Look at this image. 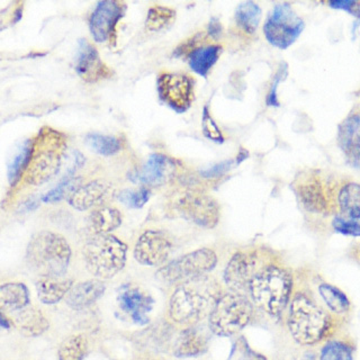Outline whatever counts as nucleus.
Wrapping results in <instances>:
<instances>
[{
	"label": "nucleus",
	"instance_id": "obj_8",
	"mask_svg": "<svg viewBox=\"0 0 360 360\" xmlns=\"http://www.w3.org/2000/svg\"><path fill=\"white\" fill-rule=\"evenodd\" d=\"M217 262L219 258L215 251L202 248L163 264L158 270L155 277L163 285L178 286L185 281L207 275L217 267Z\"/></svg>",
	"mask_w": 360,
	"mask_h": 360
},
{
	"label": "nucleus",
	"instance_id": "obj_38",
	"mask_svg": "<svg viewBox=\"0 0 360 360\" xmlns=\"http://www.w3.org/2000/svg\"><path fill=\"white\" fill-rule=\"evenodd\" d=\"M226 360H267L262 354L255 352L245 338L240 337L234 341Z\"/></svg>",
	"mask_w": 360,
	"mask_h": 360
},
{
	"label": "nucleus",
	"instance_id": "obj_22",
	"mask_svg": "<svg viewBox=\"0 0 360 360\" xmlns=\"http://www.w3.org/2000/svg\"><path fill=\"white\" fill-rule=\"evenodd\" d=\"M296 194L307 211L323 213L328 210V200L318 178H307L298 183Z\"/></svg>",
	"mask_w": 360,
	"mask_h": 360
},
{
	"label": "nucleus",
	"instance_id": "obj_37",
	"mask_svg": "<svg viewBox=\"0 0 360 360\" xmlns=\"http://www.w3.org/2000/svg\"><path fill=\"white\" fill-rule=\"evenodd\" d=\"M151 189L142 187L138 191L133 189H123L117 194V200L129 208H142L149 202L151 197Z\"/></svg>",
	"mask_w": 360,
	"mask_h": 360
},
{
	"label": "nucleus",
	"instance_id": "obj_48",
	"mask_svg": "<svg viewBox=\"0 0 360 360\" xmlns=\"http://www.w3.org/2000/svg\"><path fill=\"white\" fill-rule=\"evenodd\" d=\"M0 326H8V323H7V321H6L5 318H3L1 315H0Z\"/></svg>",
	"mask_w": 360,
	"mask_h": 360
},
{
	"label": "nucleus",
	"instance_id": "obj_35",
	"mask_svg": "<svg viewBox=\"0 0 360 360\" xmlns=\"http://www.w3.org/2000/svg\"><path fill=\"white\" fill-rule=\"evenodd\" d=\"M32 140L26 141L22 144L20 151L17 152L14 159L9 163L8 180L11 186H16L18 181L22 180V176L25 174L26 168L28 166V161L31 158Z\"/></svg>",
	"mask_w": 360,
	"mask_h": 360
},
{
	"label": "nucleus",
	"instance_id": "obj_36",
	"mask_svg": "<svg viewBox=\"0 0 360 360\" xmlns=\"http://www.w3.org/2000/svg\"><path fill=\"white\" fill-rule=\"evenodd\" d=\"M354 349L343 341L332 340L321 352L320 360H354Z\"/></svg>",
	"mask_w": 360,
	"mask_h": 360
},
{
	"label": "nucleus",
	"instance_id": "obj_43",
	"mask_svg": "<svg viewBox=\"0 0 360 360\" xmlns=\"http://www.w3.org/2000/svg\"><path fill=\"white\" fill-rule=\"evenodd\" d=\"M234 165H236V160L222 161V162L213 165V166L205 169V170H202L200 174H202V177L206 178V179L221 177L223 174L230 172Z\"/></svg>",
	"mask_w": 360,
	"mask_h": 360
},
{
	"label": "nucleus",
	"instance_id": "obj_23",
	"mask_svg": "<svg viewBox=\"0 0 360 360\" xmlns=\"http://www.w3.org/2000/svg\"><path fill=\"white\" fill-rule=\"evenodd\" d=\"M13 320L17 329L28 337L43 335L50 326L48 319L45 318L44 314L33 307H25L15 313Z\"/></svg>",
	"mask_w": 360,
	"mask_h": 360
},
{
	"label": "nucleus",
	"instance_id": "obj_19",
	"mask_svg": "<svg viewBox=\"0 0 360 360\" xmlns=\"http://www.w3.org/2000/svg\"><path fill=\"white\" fill-rule=\"evenodd\" d=\"M112 188L103 180H91L89 183L79 186L70 196L68 202L77 211H88L90 208L103 206L110 196Z\"/></svg>",
	"mask_w": 360,
	"mask_h": 360
},
{
	"label": "nucleus",
	"instance_id": "obj_21",
	"mask_svg": "<svg viewBox=\"0 0 360 360\" xmlns=\"http://www.w3.org/2000/svg\"><path fill=\"white\" fill-rule=\"evenodd\" d=\"M208 340L205 333L195 326H188L180 332L174 342V354L178 358L198 357L207 352Z\"/></svg>",
	"mask_w": 360,
	"mask_h": 360
},
{
	"label": "nucleus",
	"instance_id": "obj_1",
	"mask_svg": "<svg viewBox=\"0 0 360 360\" xmlns=\"http://www.w3.org/2000/svg\"><path fill=\"white\" fill-rule=\"evenodd\" d=\"M221 294L207 275L178 285L169 301V318L181 326H194L208 315Z\"/></svg>",
	"mask_w": 360,
	"mask_h": 360
},
{
	"label": "nucleus",
	"instance_id": "obj_12",
	"mask_svg": "<svg viewBox=\"0 0 360 360\" xmlns=\"http://www.w3.org/2000/svg\"><path fill=\"white\" fill-rule=\"evenodd\" d=\"M127 11V4L116 0L99 1L90 15L89 30L97 43L115 45L117 25Z\"/></svg>",
	"mask_w": 360,
	"mask_h": 360
},
{
	"label": "nucleus",
	"instance_id": "obj_11",
	"mask_svg": "<svg viewBox=\"0 0 360 360\" xmlns=\"http://www.w3.org/2000/svg\"><path fill=\"white\" fill-rule=\"evenodd\" d=\"M159 98L177 112H185L195 101V79L184 72H161L157 79Z\"/></svg>",
	"mask_w": 360,
	"mask_h": 360
},
{
	"label": "nucleus",
	"instance_id": "obj_13",
	"mask_svg": "<svg viewBox=\"0 0 360 360\" xmlns=\"http://www.w3.org/2000/svg\"><path fill=\"white\" fill-rule=\"evenodd\" d=\"M172 250L168 234L160 230H146L135 243L134 258L148 267H162Z\"/></svg>",
	"mask_w": 360,
	"mask_h": 360
},
{
	"label": "nucleus",
	"instance_id": "obj_45",
	"mask_svg": "<svg viewBox=\"0 0 360 360\" xmlns=\"http://www.w3.org/2000/svg\"><path fill=\"white\" fill-rule=\"evenodd\" d=\"M354 4V0H333V1H330L329 6L331 8L340 9V11H348V13H350Z\"/></svg>",
	"mask_w": 360,
	"mask_h": 360
},
{
	"label": "nucleus",
	"instance_id": "obj_17",
	"mask_svg": "<svg viewBox=\"0 0 360 360\" xmlns=\"http://www.w3.org/2000/svg\"><path fill=\"white\" fill-rule=\"evenodd\" d=\"M176 170L177 167L172 158L160 153H152L140 170L129 172V178L132 183L158 187L170 181Z\"/></svg>",
	"mask_w": 360,
	"mask_h": 360
},
{
	"label": "nucleus",
	"instance_id": "obj_32",
	"mask_svg": "<svg viewBox=\"0 0 360 360\" xmlns=\"http://www.w3.org/2000/svg\"><path fill=\"white\" fill-rule=\"evenodd\" d=\"M176 20V11L167 6L153 5L146 15V28L150 32H159L172 25Z\"/></svg>",
	"mask_w": 360,
	"mask_h": 360
},
{
	"label": "nucleus",
	"instance_id": "obj_7",
	"mask_svg": "<svg viewBox=\"0 0 360 360\" xmlns=\"http://www.w3.org/2000/svg\"><path fill=\"white\" fill-rule=\"evenodd\" d=\"M253 304L243 292H224L208 315V326L214 335L231 337L250 323Z\"/></svg>",
	"mask_w": 360,
	"mask_h": 360
},
{
	"label": "nucleus",
	"instance_id": "obj_24",
	"mask_svg": "<svg viewBox=\"0 0 360 360\" xmlns=\"http://www.w3.org/2000/svg\"><path fill=\"white\" fill-rule=\"evenodd\" d=\"M28 304L30 294L22 283H7L0 286V312L16 313Z\"/></svg>",
	"mask_w": 360,
	"mask_h": 360
},
{
	"label": "nucleus",
	"instance_id": "obj_6",
	"mask_svg": "<svg viewBox=\"0 0 360 360\" xmlns=\"http://www.w3.org/2000/svg\"><path fill=\"white\" fill-rule=\"evenodd\" d=\"M84 260L96 278H112L127 264V245L112 234H94L84 245Z\"/></svg>",
	"mask_w": 360,
	"mask_h": 360
},
{
	"label": "nucleus",
	"instance_id": "obj_10",
	"mask_svg": "<svg viewBox=\"0 0 360 360\" xmlns=\"http://www.w3.org/2000/svg\"><path fill=\"white\" fill-rule=\"evenodd\" d=\"M174 208L180 217L204 229L215 228L221 217L217 200L202 191H184L176 197Z\"/></svg>",
	"mask_w": 360,
	"mask_h": 360
},
{
	"label": "nucleus",
	"instance_id": "obj_29",
	"mask_svg": "<svg viewBox=\"0 0 360 360\" xmlns=\"http://www.w3.org/2000/svg\"><path fill=\"white\" fill-rule=\"evenodd\" d=\"M262 11L258 4L253 1H245L239 4L234 13L238 27L241 28L245 33L252 35L258 30L262 20Z\"/></svg>",
	"mask_w": 360,
	"mask_h": 360
},
{
	"label": "nucleus",
	"instance_id": "obj_15",
	"mask_svg": "<svg viewBox=\"0 0 360 360\" xmlns=\"http://www.w3.org/2000/svg\"><path fill=\"white\" fill-rule=\"evenodd\" d=\"M260 268L256 252L239 251L232 256L225 267L223 273L225 285L232 292L248 290L251 279Z\"/></svg>",
	"mask_w": 360,
	"mask_h": 360
},
{
	"label": "nucleus",
	"instance_id": "obj_40",
	"mask_svg": "<svg viewBox=\"0 0 360 360\" xmlns=\"http://www.w3.org/2000/svg\"><path fill=\"white\" fill-rule=\"evenodd\" d=\"M288 76V65L286 62H281V65L278 67V70L275 73L273 78V82L270 86L269 91H268L267 98H266V104L269 107H279L278 86L281 82H284L285 79Z\"/></svg>",
	"mask_w": 360,
	"mask_h": 360
},
{
	"label": "nucleus",
	"instance_id": "obj_26",
	"mask_svg": "<svg viewBox=\"0 0 360 360\" xmlns=\"http://www.w3.org/2000/svg\"><path fill=\"white\" fill-rule=\"evenodd\" d=\"M222 51V46L219 44L202 45L187 56L189 67L198 76L207 77L212 68L219 61Z\"/></svg>",
	"mask_w": 360,
	"mask_h": 360
},
{
	"label": "nucleus",
	"instance_id": "obj_28",
	"mask_svg": "<svg viewBox=\"0 0 360 360\" xmlns=\"http://www.w3.org/2000/svg\"><path fill=\"white\" fill-rule=\"evenodd\" d=\"M89 228L94 234H110L122 224V214L112 206H99L89 215Z\"/></svg>",
	"mask_w": 360,
	"mask_h": 360
},
{
	"label": "nucleus",
	"instance_id": "obj_46",
	"mask_svg": "<svg viewBox=\"0 0 360 360\" xmlns=\"http://www.w3.org/2000/svg\"><path fill=\"white\" fill-rule=\"evenodd\" d=\"M248 158H249V152L245 149L240 150L239 153H238V155H236V165H239V163L243 162V161H245V159H248Z\"/></svg>",
	"mask_w": 360,
	"mask_h": 360
},
{
	"label": "nucleus",
	"instance_id": "obj_39",
	"mask_svg": "<svg viewBox=\"0 0 360 360\" xmlns=\"http://www.w3.org/2000/svg\"><path fill=\"white\" fill-rule=\"evenodd\" d=\"M202 129L206 138L213 141L215 143L222 144L224 142V135L219 129L217 122L214 121V118L212 117L207 106L204 107V110H202Z\"/></svg>",
	"mask_w": 360,
	"mask_h": 360
},
{
	"label": "nucleus",
	"instance_id": "obj_25",
	"mask_svg": "<svg viewBox=\"0 0 360 360\" xmlns=\"http://www.w3.org/2000/svg\"><path fill=\"white\" fill-rule=\"evenodd\" d=\"M72 286V279L41 277L37 283V296L43 304L53 305L67 297Z\"/></svg>",
	"mask_w": 360,
	"mask_h": 360
},
{
	"label": "nucleus",
	"instance_id": "obj_33",
	"mask_svg": "<svg viewBox=\"0 0 360 360\" xmlns=\"http://www.w3.org/2000/svg\"><path fill=\"white\" fill-rule=\"evenodd\" d=\"M86 143L90 149L94 150L96 153L104 155V157H110L121 151L122 143L120 139L110 135L97 134V133H90L86 136Z\"/></svg>",
	"mask_w": 360,
	"mask_h": 360
},
{
	"label": "nucleus",
	"instance_id": "obj_3",
	"mask_svg": "<svg viewBox=\"0 0 360 360\" xmlns=\"http://www.w3.org/2000/svg\"><path fill=\"white\" fill-rule=\"evenodd\" d=\"M292 290V275L277 264L260 268L248 287L253 305L273 316H278L286 309Z\"/></svg>",
	"mask_w": 360,
	"mask_h": 360
},
{
	"label": "nucleus",
	"instance_id": "obj_41",
	"mask_svg": "<svg viewBox=\"0 0 360 360\" xmlns=\"http://www.w3.org/2000/svg\"><path fill=\"white\" fill-rule=\"evenodd\" d=\"M332 228L338 233L349 236H360V222L337 215L332 221Z\"/></svg>",
	"mask_w": 360,
	"mask_h": 360
},
{
	"label": "nucleus",
	"instance_id": "obj_18",
	"mask_svg": "<svg viewBox=\"0 0 360 360\" xmlns=\"http://www.w3.org/2000/svg\"><path fill=\"white\" fill-rule=\"evenodd\" d=\"M338 143L349 166L360 172V110L350 114L339 125Z\"/></svg>",
	"mask_w": 360,
	"mask_h": 360
},
{
	"label": "nucleus",
	"instance_id": "obj_34",
	"mask_svg": "<svg viewBox=\"0 0 360 360\" xmlns=\"http://www.w3.org/2000/svg\"><path fill=\"white\" fill-rule=\"evenodd\" d=\"M87 349V338L84 335H71L60 346L59 360H84Z\"/></svg>",
	"mask_w": 360,
	"mask_h": 360
},
{
	"label": "nucleus",
	"instance_id": "obj_5",
	"mask_svg": "<svg viewBox=\"0 0 360 360\" xmlns=\"http://www.w3.org/2000/svg\"><path fill=\"white\" fill-rule=\"evenodd\" d=\"M287 323L292 338L305 346L322 340L332 328L329 313L303 292L292 297Z\"/></svg>",
	"mask_w": 360,
	"mask_h": 360
},
{
	"label": "nucleus",
	"instance_id": "obj_4",
	"mask_svg": "<svg viewBox=\"0 0 360 360\" xmlns=\"http://www.w3.org/2000/svg\"><path fill=\"white\" fill-rule=\"evenodd\" d=\"M70 245L65 236L51 231H41L32 236L26 250L28 266L41 277L61 278L70 264Z\"/></svg>",
	"mask_w": 360,
	"mask_h": 360
},
{
	"label": "nucleus",
	"instance_id": "obj_44",
	"mask_svg": "<svg viewBox=\"0 0 360 360\" xmlns=\"http://www.w3.org/2000/svg\"><path fill=\"white\" fill-rule=\"evenodd\" d=\"M223 33V26L217 17H212L207 25V37L211 39H217L221 37Z\"/></svg>",
	"mask_w": 360,
	"mask_h": 360
},
{
	"label": "nucleus",
	"instance_id": "obj_20",
	"mask_svg": "<svg viewBox=\"0 0 360 360\" xmlns=\"http://www.w3.org/2000/svg\"><path fill=\"white\" fill-rule=\"evenodd\" d=\"M105 290L106 286L101 279L82 281L71 287L70 292H68L65 297V302L71 309H84L98 301L104 295Z\"/></svg>",
	"mask_w": 360,
	"mask_h": 360
},
{
	"label": "nucleus",
	"instance_id": "obj_9",
	"mask_svg": "<svg viewBox=\"0 0 360 360\" xmlns=\"http://www.w3.org/2000/svg\"><path fill=\"white\" fill-rule=\"evenodd\" d=\"M305 22L288 3H281L274 7L264 22V34L270 44L281 50H286L296 42L303 33Z\"/></svg>",
	"mask_w": 360,
	"mask_h": 360
},
{
	"label": "nucleus",
	"instance_id": "obj_27",
	"mask_svg": "<svg viewBox=\"0 0 360 360\" xmlns=\"http://www.w3.org/2000/svg\"><path fill=\"white\" fill-rule=\"evenodd\" d=\"M337 205L340 217L360 222V184L349 181L338 191Z\"/></svg>",
	"mask_w": 360,
	"mask_h": 360
},
{
	"label": "nucleus",
	"instance_id": "obj_31",
	"mask_svg": "<svg viewBox=\"0 0 360 360\" xmlns=\"http://www.w3.org/2000/svg\"><path fill=\"white\" fill-rule=\"evenodd\" d=\"M319 294L331 312L335 314H345L348 312L350 302L346 294L337 287L323 283L319 286Z\"/></svg>",
	"mask_w": 360,
	"mask_h": 360
},
{
	"label": "nucleus",
	"instance_id": "obj_47",
	"mask_svg": "<svg viewBox=\"0 0 360 360\" xmlns=\"http://www.w3.org/2000/svg\"><path fill=\"white\" fill-rule=\"evenodd\" d=\"M350 14L354 15V17H357L360 20V1H356L354 0V6H352V11H350Z\"/></svg>",
	"mask_w": 360,
	"mask_h": 360
},
{
	"label": "nucleus",
	"instance_id": "obj_42",
	"mask_svg": "<svg viewBox=\"0 0 360 360\" xmlns=\"http://www.w3.org/2000/svg\"><path fill=\"white\" fill-rule=\"evenodd\" d=\"M205 37H207V34H196L194 37L187 39L183 44H179V46L174 50V56H176V58H183L185 56H188L193 51L204 45V39Z\"/></svg>",
	"mask_w": 360,
	"mask_h": 360
},
{
	"label": "nucleus",
	"instance_id": "obj_16",
	"mask_svg": "<svg viewBox=\"0 0 360 360\" xmlns=\"http://www.w3.org/2000/svg\"><path fill=\"white\" fill-rule=\"evenodd\" d=\"M75 69L84 82L94 84L112 77V71L101 59L95 45L86 39H79Z\"/></svg>",
	"mask_w": 360,
	"mask_h": 360
},
{
	"label": "nucleus",
	"instance_id": "obj_2",
	"mask_svg": "<svg viewBox=\"0 0 360 360\" xmlns=\"http://www.w3.org/2000/svg\"><path fill=\"white\" fill-rule=\"evenodd\" d=\"M67 136L45 127L32 139L31 158L22 180L30 186H41L56 177L67 151Z\"/></svg>",
	"mask_w": 360,
	"mask_h": 360
},
{
	"label": "nucleus",
	"instance_id": "obj_30",
	"mask_svg": "<svg viewBox=\"0 0 360 360\" xmlns=\"http://www.w3.org/2000/svg\"><path fill=\"white\" fill-rule=\"evenodd\" d=\"M82 161L77 159L76 166L73 167L72 170H70L69 174H65V177L62 178L58 185L54 187L52 191H49L43 196L42 200L44 202H56L63 200L65 197H69L72 194L73 191H76L80 186V178L75 176V172L77 168L80 166Z\"/></svg>",
	"mask_w": 360,
	"mask_h": 360
},
{
	"label": "nucleus",
	"instance_id": "obj_14",
	"mask_svg": "<svg viewBox=\"0 0 360 360\" xmlns=\"http://www.w3.org/2000/svg\"><path fill=\"white\" fill-rule=\"evenodd\" d=\"M118 307L133 323L144 326L150 320L155 300L149 292L133 284L122 285L117 290Z\"/></svg>",
	"mask_w": 360,
	"mask_h": 360
}]
</instances>
